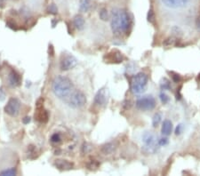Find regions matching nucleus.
<instances>
[{
	"label": "nucleus",
	"mask_w": 200,
	"mask_h": 176,
	"mask_svg": "<svg viewBox=\"0 0 200 176\" xmlns=\"http://www.w3.org/2000/svg\"><path fill=\"white\" fill-rule=\"evenodd\" d=\"M181 130H182V124H179V125L176 127V130H175V134H176V135H179V134H180Z\"/></svg>",
	"instance_id": "obj_35"
},
{
	"label": "nucleus",
	"mask_w": 200,
	"mask_h": 176,
	"mask_svg": "<svg viewBox=\"0 0 200 176\" xmlns=\"http://www.w3.org/2000/svg\"><path fill=\"white\" fill-rule=\"evenodd\" d=\"M99 15H100V18L101 20H104V21H105V20H108L109 19V13H108V10H107L106 8L100 9Z\"/></svg>",
	"instance_id": "obj_22"
},
{
	"label": "nucleus",
	"mask_w": 200,
	"mask_h": 176,
	"mask_svg": "<svg viewBox=\"0 0 200 176\" xmlns=\"http://www.w3.org/2000/svg\"><path fill=\"white\" fill-rule=\"evenodd\" d=\"M78 64V60L72 55H65L60 61L61 70H69L73 69Z\"/></svg>",
	"instance_id": "obj_8"
},
{
	"label": "nucleus",
	"mask_w": 200,
	"mask_h": 176,
	"mask_svg": "<svg viewBox=\"0 0 200 176\" xmlns=\"http://www.w3.org/2000/svg\"><path fill=\"white\" fill-rule=\"evenodd\" d=\"M0 174L3 176L15 175V174H16V170H15V168H11V169H8V170H6V171L1 172V174Z\"/></svg>",
	"instance_id": "obj_24"
},
{
	"label": "nucleus",
	"mask_w": 200,
	"mask_h": 176,
	"mask_svg": "<svg viewBox=\"0 0 200 176\" xmlns=\"http://www.w3.org/2000/svg\"><path fill=\"white\" fill-rule=\"evenodd\" d=\"M22 121H23V123H24V124H28V123H29V122H30V117H24Z\"/></svg>",
	"instance_id": "obj_37"
},
{
	"label": "nucleus",
	"mask_w": 200,
	"mask_h": 176,
	"mask_svg": "<svg viewBox=\"0 0 200 176\" xmlns=\"http://www.w3.org/2000/svg\"><path fill=\"white\" fill-rule=\"evenodd\" d=\"M43 104H44V99L40 98L39 100L37 102V105H36L37 111L35 113V117L40 123H47L48 121L49 116H48L47 111L44 109Z\"/></svg>",
	"instance_id": "obj_6"
},
{
	"label": "nucleus",
	"mask_w": 200,
	"mask_h": 176,
	"mask_svg": "<svg viewBox=\"0 0 200 176\" xmlns=\"http://www.w3.org/2000/svg\"><path fill=\"white\" fill-rule=\"evenodd\" d=\"M111 29L112 32L116 36H120L122 32V28H121V20H120V9L115 8L112 10V15H111Z\"/></svg>",
	"instance_id": "obj_5"
},
{
	"label": "nucleus",
	"mask_w": 200,
	"mask_h": 176,
	"mask_svg": "<svg viewBox=\"0 0 200 176\" xmlns=\"http://www.w3.org/2000/svg\"><path fill=\"white\" fill-rule=\"evenodd\" d=\"M177 39L175 38L174 37H170V38H167L164 42H163V46H166V47H170V46H174L175 43H176Z\"/></svg>",
	"instance_id": "obj_20"
},
{
	"label": "nucleus",
	"mask_w": 200,
	"mask_h": 176,
	"mask_svg": "<svg viewBox=\"0 0 200 176\" xmlns=\"http://www.w3.org/2000/svg\"><path fill=\"white\" fill-rule=\"evenodd\" d=\"M108 102V91L106 88H101L100 90L97 92L95 97H94V104L103 107Z\"/></svg>",
	"instance_id": "obj_9"
},
{
	"label": "nucleus",
	"mask_w": 200,
	"mask_h": 176,
	"mask_svg": "<svg viewBox=\"0 0 200 176\" xmlns=\"http://www.w3.org/2000/svg\"><path fill=\"white\" fill-rule=\"evenodd\" d=\"M142 142L145 144V147L149 150L155 148L157 143V139L151 132H145L142 135Z\"/></svg>",
	"instance_id": "obj_11"
},
{
	"label": "nucleus",
	"mask_w": 200,
	"mask_h": 176,
	"mask_svg": "<svg viewBox=\"0 0 200 176\" xmlns=\"http://www.w3.org/2000/svg\"><path fill=\"white\" fill-rule=\"evenodd\" d=\"M155 13H154L153 10H149V13H148V20L150 22V23H154L155 22Z\"/></svg>",
	"instance_id": "obj_28"
},
{
	"label": "nucleus",
	"mask_w": 200,
	"mask_h": 176,
	"mask_svg": "<svg viewBox=\"0 0 200 176\" xmlns=\"http://www.w3.org/2000/svg\"><path fill=\"white\" fill-rule=\"evenodd\" d=\"M148 84V77L146 74L140 72L133 76L131 81V90L135 94H140L145 91Z\"/></svg>",
	"instance_id": "obj_3"
},
{
	"label": "nucleus",
	"mask_w": 200,
	"mask_h": 176,
	"mask_svg": "<svg viewBox=\"0 0 200 176\" xmlns=\"http://www.w3.org/2000/svg\"><path fill=\"white\" fill-rule=\"evenodd\" d=\"M120 20L122 32L126 33L131 26V19L129 17V14L125 10H120Z\"/></svg>",
	"instance_id": "obj_12"
},
{
	"label": "nucleus",
	"mask_w": 200,
	"mask_h": 176,
	"mask_svg": "<svg viewBox=\"0 0 200 176\" xmlns=\"http://www.w3.org/2000/svg\"><path fill=\"white\" fill-rule=\"evenodd\" d=\"M53 93L61 100H65L74 90L71 80L64 76H58L53 81Z\"/></svg>",
	"instance_id": "obj_1"
},
{
	"label": "nucleus",
	"mask_w": 200,
	"mask_h": 176,
	"mask_svg": "<svg viewBox=\"0 0 200 176\" xmlns=\"http://www.w3.org/2000/svg\"><path fill=\"white\" fill-rule=\"evenodd\" d=\"M161 119H162V116L160 113H156L154 115L153 119H152V124H153L154 127H156L159 124V123L161 122Z\"/></svg>",
	"instance_id": "obj_23"
},
{
	"label": "nucleus",
	"mask_w": 200,
	"mask_h": 176,
	"mask_svg": "<svg viewBox=\"0 0 200 176\" xmlns=\"http://www.w3.org/2000/svg\"><path fill=\"white\" fill-rule=\"evenodd\" d=\"M47 11L49 13H52V14H57L58 13V8L57 7L54 5V4H51L48 8H47Z\"/></svg>",
	"instance_id": "obj_25"
},
{
	"label": "nucleus",
	"mask_w": 200,
	"mask_h": 176,
	"mask_svg": "<svg viewBox=\"0 0 200 176\" xmlns=\"http://www.w3.org/2000/svg\"><path fill=\"white\" fill-rule=\"evenodd\" d=\"M104 60H106L108 62H115V63H119L122 62L124 60L123 54L118 51H112L111 52L108 53L104 56ZM106 61V62H107Z\"/></svg>",
	"instance_id": "obj_13"
},
{
	"label": "nucleus",
	"mask_w": 200,
	"mask_h": 176,
	"mask_svg": "<svg viewBox=\"0 0 200 176\" xmlns=\"http://www.w3.org/2000/svg\"><path fill=\"white\" fill-rule=\"evenodd\" d=\"M117 149V145L116 143L114 142H108V143H105L104 145L101 146V152L105 155H110L112 154L114 151L116 150Z\"/></svg>",
	"instance_id": "obj_15"
},
{
	"label": "nucleus",
	"mask_w": 200,
	"mask_h": 176,
	"mask_svg": "<svg viewBox=\"0 0 200 176\" xmlns=\"http://www.w3.org/2000/svg\"><path fill=\"white\" fill-rule=\"evenodd\" d=\"M9 83L12 86H18L20 83V75L14 70H12L9 74Z\"/></svg>",
	"instance_id": "obj_16"
},
{
	"label": "nucleus",
	"mask_w": 200,
	"mask_h": 176,
	"mask_svg": "<svg viewBox=\"0 0 200 176\" xmlns=\"http://www.w3.org/2000/svg\"><path fill=\"white\" fill-rule=\"evenodd\" d=\"M87 166H88V168L90 170H93L94 168H97L99 166V164L97 163L95 160H91L90 163L87 164Z\"/></svg>",
	"instance_id": "obj_29"
},
{
	"label": "nucleus",
	"mask_w": 200,
	"mask_h": 176,
	"mask_svg": "<svg viewBox=\"0 0 200 176\" xmlns=\"http://www.w3.org/2000/svg\"><path fill=\"white\" fill-rule=\"evenodd\" d=\"M49 47H50V48H49V50H51V52H50V53H51V55L53 56V46H50Z\"/></svg>",
	"instance_id": "obj_39"
},
{
	"label": "nucleus",
	"mask_w": 200,
	"mask_h": 176,
	"mask_svg": "<svg viewBox=\"0 0 200 176\" xmlns=\"http://www.w3.org/2000/svg\"><path fill=\"white\" fill-rule=\"evenodd\" d=\"M73 24L74 26L76 27L78 29H83L84 26H85V19L82 15H76L73 19Z\"/></svg>",
	"instance_id": "obj_18"
},
{
	"label": "nucleus",
	"mask_w": 200,
	"mask_h": 176,
	"mask_svg": "<svg viewBox=\"0 0 200 176\" xmlns=\"http://www.w3.org/2000/svg\"><path fill=\"white\" fill-rule=\"evenodd\" d=\"M173 32L178 36H181V34H182V31L179 27H174L173 29Z\"/></svg>",
	"instance_id": "obj_34"
},
{
	"label": "nucleus",
	"mask_w": 200,
	"mask_h": 176,
	"mask_svg": "<svg viewBox=\"0 0 200 176\" xmlns=\"http://www.w3.org/2000/svg\"><path fill=\"white\" fill-rule=\"evenodd\" d=\"M64 101L69 107H71L73 109H78V108L83 107L87 103V97L84 94V93H82L79 90L74 89L73 91L71 92V93Z\"/></svg>",
	"instance_id": "obj_2"
},
{
	"label": "nucleus",
	"mask_w": 200,
	"mask_h": 176,
	"mask_svg": "<svg viewBox=\"0 0 200 176\" xmlns=\"http://www.w3.org/2000/svg\"><path fill=\"white\" fill-rule=\"evenodd\" d=\"M91 7V0H80L79 8L82 12H87Z\"/></svg>",
	"instance_id": "obj_19"
},
{
	"label": "nucleus",
	"mask_w": 200,
	"mask_h": 176,
	"mask_svg": "<svg viewBox=\"0 0 200 176\" xmlns=\"http://www.w3.org/2000/svg\"><path fill=\"white\" fill-rule=\"evenodd\" d=\"M196 26H197L198 30H199L200 31V16H198V17L197 18V20H196Z\"/></svg>",
	"instance_id": "obj_36"
},
{
	"label": "nucleus",
	"mask_w": 200,
	"mask_h": 176,
	"mask_svg": "<svg viewBox=\"0 0 200 176\" xmlns=\"http://www.w3.org/2000/svg\"><path fill=\"white\" fill-rule=\"evenodd\" d=\"M54 165L56 168H58L60 171H68L73 168L74 165L73 163L68 161V160H64V159H57L54 162Z\"/></svg>",
	"instance_id": "obj_14"
},
{
	"label": "nucleus",
	"mask_w": 200,
	"mask_h": 176,
	"mask_svg": "<svg viewBox=\"0 0 200 176\" xmlns=\"http://www.w3.org/2000/svg\"><path fill=\"white\" fill-rule=\"evenodd\" d=\"M170 74H171L172 79H173V81L174 83H179V82L181 81V78H180V76L179 74L174 73V72H170Z\"/></svg>",
	"instance_id": "obj_26"
},
{
	"label": "nucleus",
	"mask_w": 200,
	"mask_h": 176,
	"mask_svg": "<svg viewBox=\"0 0 200 176\" xmlns=\"http://www.w3.org/2000/svg\"><path fill=\"white\" fill-rule=\"evenodd\" d=\"M6 5V0H0V8H3Z\"/></svg>",
	"instance_id": "obj_38"
},
{
	"label": "nucleus",
	"mask_w": 200,
	"mask_h": 176,
	"mask_svg": "<svg viewBox=\"0 0 200 176\" xmlns=\"http://www.w3.org/2000/svg\"><path fill=\"white\" fill-rule=\"evenodd\" d=\"M20 103L16 98H11L5 107V111L11 117H16L19 114Z\"/></svg>",
	"instance_id": "obj_7"
},
{
	"label": "nucleus",
	"mask_w": 200,
	"mask_h": 176,
	"mask_svg": "<svg viewBox=\"0 0 200 176\" xmlns=\"http://www.w3.org/2000/svg\"><path fill=\"white\" fill-rule=\"evenodd\" d=\"M51 141L52 142H54V143H57V142H60V136L59 133H54L52 135L51 137Z\"/></svg>",
	"instance_id": "obj_30"
},
{
	"label": "nucleus",
	"mask_w": 200,
	"mask_h": 176,
	"mask_svg": "<svg viewBox=\"0 0 200 176\" xmlns=\"http://www.w3.org/2000/svg\"><path fill=\"white\" fill-rule=\"evenodd\" d=\"M34 154H36V148H35V146L31 145L28 148V156H29V157H30V156L34 155Z\"/></svg>",
	"instance_id": "obj_31"
},
{
	"label": "nucleus",
	"mask_w": 200,
	"mask_h": 176,
	"mask_svg": "<svg viewBox=\"0 0 200 176\" xmlns=\"http://www.w3.org/2000/svg\"><path fill=\"white\" fill-rule=\"evenodd\" d=\"M159 98L163 104H167V102H169V97H168V95L166 94L165 93H161L159 95Z\"/></svg>",
	"instance_id": "obj_27"
},
{
	"label": "nucleus",
	"mask_w": 200,
	"mask_h": 176,
	"mask_svg": "<svg viewBox=\"0 0 200 176\" xmlns=\"http://www.w3.org/2000/svg\"><path fill=\"white\" fill-rule=\"evenodd\" d=\"M160 87L162 90H168L171 88V85H170V81L167 78H163L160 82Z\"/></svg>",
	"instance_id": "obj_21"
},
{
	"label": "nucleus",
	"mask_w": 200,
	"mask_h": 176,
	"mask_svg": "<svg viewBox=\"0 0 200 176\" xmlns=\"http://www.w3.org/2000/svg\"><path fill=\"white\" fill-rule=\"evenodd\" d=\"M136 107L140 111H152L156 107V101L153 96L146 95L137 100Z\"/></svg>",
	"instance_id": "obj_4"
},
{
	"label": "nucleus",
	"mask_w": 200,
	"mask_h": 176,
	"mask_svg": "<svg viewBox=\"0 0 200 176\" xmlns=\"http://www.w3.org/2000/svg\"><path fill=\"white\" fill-rule=\"evenodd\" d=\"M172 130H173V124L170 120H165L163 122V124H162V129H161V132H162V134L163 135H169L171 133H172Z\"/></svg>",
	"instance_id": "obj_17"
},
{
	"label": "nucleus",
	"mask_w": 200,
	"mask_h": 176,
	"mask_svg": "<svg viewBox=\"0 0 200 176\" xmlns=\"http://www.w3.org/2000/svg\"><path fill=\"white\" fill-rule=\"evenodd\" d=\"M158 144L159 145V146H166L168 144V140H167V138H162V139H160L158 141Z\"/></svg>",
	"instance_id": "obj_32"
},
{
	"label": "nucleus",
	"mask_w": 200,
	"mask_h": 176,
	"mask_svg": "<svg viewBox=\"0 0 200 176\" xmlns=\"http://www.w3.org/2000/svg\"><path fill=\"white\" fill-rule=\"evenodd\" d=\"M166 7L172 9H178L187 7L189 4V0H161Z\"/></svg>",
	"instance_id": "obj_10"
},
{
	"label": "nucleus",
	"mask_w": 200,
	"mask_h": 176,
	"mask_svg": "<svg viewBox=\"0 0 200 176\" xmlns=\"http://www.w3.org/2000/svg\"><path fill=\"white\" fill-rule=\"evenodd\" d=\"M132 102L130 101V100H127V101H125L124 102V103H123V107L126 109V110H128V109H130L131 107H132Z\"/></svg>",
	"instance_id": "obj_33"
}]
</instances>
